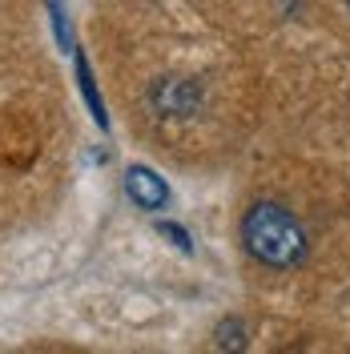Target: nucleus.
<instances>
[{
    "label": "nucleus",
    "mask_w": 350,
    "mask_h": 354,
    "mask_svg": "<svg viewBox=\"0 0 350 354\" xmlns=\"http://www.w3.org/2000/svg\"><path fill=\"white\" fill-rule=\"evenodd\" d=\"M250 334H246V322L241 318H225V322H218V330H214V346H221V351H246L250 342H246Z\"/></svg>",
    "instance_id": "nucleus-4"
},
{
    "label": "nucleus",
    "mask_w": 350,
    "mask_h": 354,
    "mask_svg": "<svg viewBox=\"0 0 350 354\" xmlns=\"http://www.w3.org/2000/svg\"><path fill=\"white\" fill-rule=\"evenodd\" d=\"M121 189H125V198H129L141 214H161V209L169 205V181L157 174L154 165H141V161L125 169Z\"/></svg>",
    "instance_id": "nucleus-3"
},
{
    "label": "nucleus",
    "mask_w": 350,
    "mask_h": 354,
    "mask_svg": "<svg viewBox=\"0 0 350 354\" xmlns=\"http://www.w3.org/2000/svg\"><path fill=\"white\" fill-rule=\"evenodd\" d=\"M157 234H161V238H169L181 254H194V238H190V230H185L181 221H157Z\"/></svg>",
    "instance_id": "nucleus-5"
},
{
    "label": "nucleus",
    "mask_w": 350,
    "mask_h": 354,
    "mask_svg": "<svg viewBox=\"0 0 350 354\" xmlns=\"http://www.w3.org/2000/svg\"><path fill=\"white\" fill-rule=\"evenodd\" d=\"M347 8H350V0H347Z\"/></svg>",
    "instance_id": "nucleus-6"
},
{
    "label": "nucleus",
    "mask_w": 350,
    "mask_h": 354,
    "mask_svg": "<svg viewBox=\"0 0 350 354\" xmlns=\"http://www.w3.org/2000/svg\"><path fill=\"white\" fill-rule=\"evenodd\" d=\"M241 245L266 270H298L310 258V234L282 201H254L241 214Z\"/></svg>",
    "instance_id": "nucleus-1"
},
{
    "label": "nucleus",
    "mask_w": 350,
    "mask_h": 354,
    "mask_svg": "<svg viewBox=\"0 0 350 354\" xmlns=\"http://www.w3.org/2000/svg\"><path fill=\"white\" fill-rule=\"evenodd\" d=\"M145 101H149V109H154L157 117H194V113L201 109V101H205V88H201L197 77L165 73V77L149 81Z\"/></svg>",
    "instance_id": "nucleus-2"
}]
</instances>
